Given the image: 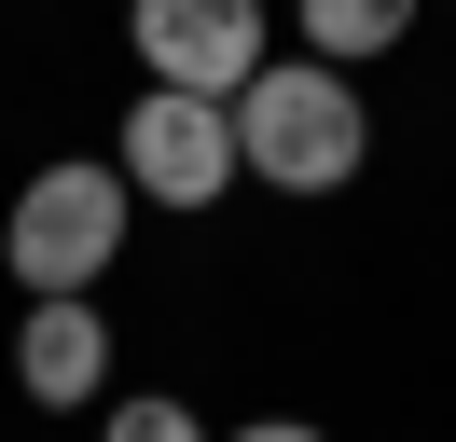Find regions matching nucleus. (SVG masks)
Masks as SVG:
<instances>
[{
	"mask_svg": "<svg viewBox=\"0 0 456 442\" xmlns=\"http://www.w3.org/2000/svg\"><path fill=\"white\" fill-rule=\"evenodd\" d=\"M125 221H139V193H125L111 152L28 166V193H14V221H0V263H14L28 304H69V291H97V276L125 263Z\"/></svg>",
	"mask_w": 456,
	"mask_h": 442,
	"instance_id": "1",
	"label": "nucleus"
},
{
	"mask_svg": "<svg viewBox=\"0 0 456 442\" xmlns=\"http://www.w3.org/2000/svg\"><path fill=\"white\" fill-rule=\"evenodd\" d=\"M360 152H373V110H360V83H346L332 55H290V70H263L249 97H235V166L277 180V193L360 180Z\"/></svg>",
	"mask_w": 456,
	"mask_h": 442,
	"instance_id": "2",
	"label": "nucleus"
},
{
	"mask_svg": "<svg viewBox=\"0 0 456 442\" xmlns=\"http://www.w3.org/2000/svg\"><path fill=\"white\" fill-rule=\"evenodd\" d=\"M111 166H125V193H152V208H222L235 193V97H167V83H152V97L125 110Z\"/></svg>",
	"mask_w": 456,
	"mask_h": 442,
	"instance_id": "3",
	"label": "nucleus"
},
{
	"mask_svg": "<svg viewBox=\"0 0 456 442\" xmlns=\"http://www.w3.org/2000/svg\"><path fill=\"white\" fill-rule=\"evenodd\" d=\"M125 42L167 97H249L263 83V0H125Z\"/></svg>",
	"mask_w": 456,
	"mask_h": 442,
	"instance_id": "4",
	"label": "nucleus"
},
{
	"mask_svg": "<svg viewBox=\"0 0 456 442\" xmlns=\"http://www.w3.org/2000/svg\"><path fill=\"white\" fill-rule=\"evenodd\" d=\"M14 387H28L42 414L97 401V387H111V318H97L84 291H69V304H28V332H14Z\"/></svg>",
	"mask_w": 456,
	"mask_h": 442,
	"instance_id": "5",
	"label": "nucleus"
},
{
	"mask_svg": "<svg viewBox=\"0 0 456 442\" xmlns=\"http://www.w3.org/2000/svg\"><path fill=\"white\" fill-rule=\"evenodd\" d=\"M290 14H305V42L332 55V70H360V55H387L401 28L428 14V0H290Z\"/></svg>",
	"mask_w": 456,
	"mask_h": 442,
	"instance_id": "6",
	"label": "nucleus"
},
{
	"mask_svg": "<svg viewBox=\"0 0 456 442\" xmlns=\"http://www.w3.org/2000/svg\"><path fill=\"white\" fill-rule=\"evenodd\" d=\"M111 442H208V414H194V401H167V387H139V401L111 414Z\"/></svg>",
	"mask_w": 456,
	"mask_h": 442,
	"instance_id": "7",
	"label": "nucleus"
},
{
	"mask_svg": "<svg viewBox=\"0 0 456 442\" xmlns=\"http://www.w3.org/2000/svg\"><path fill=\"white\" fill-rule=\"evenodd\" d=\"M235 442H318V429H305V414H249Z\"/></svg>",
	"mask_w": 456,
	"mask_h": 442,
	"instance_id": "8",
	"label": "nucleus"
}]
</instances>
